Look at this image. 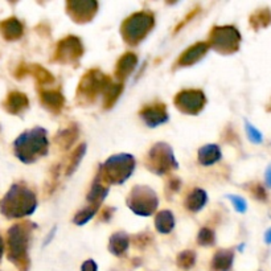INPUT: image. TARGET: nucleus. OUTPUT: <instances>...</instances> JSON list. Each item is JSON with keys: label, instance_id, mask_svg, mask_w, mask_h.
Returning <instances> with one entry per match:
<instances>
[{"label": "nucleus", "instance_id": "nucleus-23", "mask_svg": "<svg viewBox=\"0 0 271 271\" xmlns=\"http://www.w3.org/2000/svg\"><path fill=\"white\" fill-rule=\"evenodd\" d=\"M78 138V127L76 124L64 128L56 135V143L62 150H68L74 144Z\"/></svg>", "mask_w": 271, "mask_h": 271}, {"label": "nucleus", "instance_id": "nucleus-7", "mask_svg": "<svg viewBox=\"0 0 271 271\" xmlns=\"http://www.w3.org/2000/svg\"><path fill=\"white\" fill-rule=\"evenodd\" d=\"M128 208L139 216H151L159 205L155 190L147 185H136L127 197Z\"/></svg>", "mask_w": 271, "mask_h": 271}, {"label": "nucleus", "instance_id": "nucleus-15", "mask_svg": "<svg viewBox=\"0 0 271 271\" xmlns=\"http://www.w3.org/2000/svg\"><path fill=\"white\" fill-rule=\"evenodd\" d=\"M208 49H209V44L208 43L194 44V45L188 48V49L180 56V58H179L178 62H176V65L178 66L193 65V64L200 61V60L205 56Z\"/></svg>", "mask_w": 271, "mask_h": 271}, {"label": "nucleus", "instance_id": "nucleus-34", "mask_svg": "<svg viewBox=\"0 0 271 271\" xmlns=\"http://www.w3.org/2000/svg\"><path fill=\"white\" fill-rule=\"evenodd\" d=\"M228 198L232 201V204L234 205L237 212H240V213H245L246 209H248V204L245 201L244 198L240 197V196H234V194H229Z\"/></svg>", "mask_w": 271, "mask_h": 271}, {"label": "nucleus", "instance_id": "nucleus-37", "mask_svg": "<svg viewBox=\"0 0 271 271\" xmlns=\"http://www.w3.org/2000/svg\"><path fill=\"white\" fill-rule=\"evenodd\" d=\"M180 185H181V182L179 179H171L168 181V188H170L171 192H178L180 189Z\"/></svg>", "mask_w": 271, "mask_h": 271}, {"label": "nucleus", "instance_id": "nucleus-14", "mask_svg": "<svg viewBox=\"0 0 271 271\" xmlns=\"http://www.w3.org/2000/svg\"><path fill=\"white\" fill-rule=\"evenodd\" d=\"M25 74H32L36 78V81L39 82V85H49L54 81L53 76L48 72L45 68L40 65H20L16 70V77L21 78Z\"/></svg>", "mask_w": 271, "mask_h": 271}, {"label": "nucleus", "instance_id": "nucleus-21", "mask_svg": "<svg viewBox=\"0 0 271 271\" xmlns=\"http://www.w3.org/2000/svg\"><path fill=\"white\" fill-rule=\"evenodd\" d=\"M198 162L202 166H212L221 159V150L217 144H206L198 150Z\"/></svg>", "mask_w": 271, "mask_h": 271}, {"label": "nucleus", "instance_id": "nucleus-38", "mask_svg": "<svg viewBox=\"0 0 271 271\" xmlns=\"http://www.w3.org/2000/svg\"><path fill=\"white\" fill-rule=\"evenodd\" d=\"M112 212H114V209H111V208H105V210H103V213H102L101 218L103 221L110 220V217H111Z\"/></svg>", "mask_w": 271, "mask_h": 271}, {"label": "nucleus", "instance_id": "nucleus-3", "mask_svg": "<svg viewBox=\"0 0 271 271\" xmlns=\"http://www.w3.org/2000/svg\"><path fill=\"white\" fill-rule=\"evenodd\" d=\"M48 147H49V142H48L47 131L41 127L24 131L21 135L17 136V139L13 143L16 158L27 164L36 162L40 158L47 155Z\"/></svg>", "mask_w": 271, "mask_h": 271}, {"label": "nucleus", "instance_id": "nucleus-11", "mask_svg": "<svg viewBox=\"0 0 271 271\" xmlns=\"http://www.w3.org/2000/svg\"><path fill=\"white\" fill-rule=\"evenodd\" d=\"M84 54V45L82 41L76 36H66L65 39L58 41L54 60L62 64H69L81 57Z\"/></svg>", "mask_w": 271, "mask_h": 271}, {"label": "nucleus", "instance_id": "nucleus-27", "mask_svg": "<svg viewBox=\"0 0 271 271\" xmlns=\"http://www.w3.org/2000/svg\"><path fill=\"white\" fill-rule=\"evenodd\" d=\"M123 91V85L122 84H110L103 91V107L111 108L114 106L118 98Z\"/></svg>", "mask_w": 271, "mask_h": 271}, {"label": "nucleus", "instance_id": "nucleus-2", "mask_svg": "<svg viewBox=\"0 0 271 271\" xmlns=\"http://www.w3.org/2000/svg\"><path fill=\"white\" fill-rule=\"evenodd\" d=\"M35 228L36 225L25 221V222L12 225L8 230V260L11 261L20 271H27V269L29 268L28 248H29L32 230Z\"/></svg>", "mask_w": 271, "mask_h": 271}, {"label": "nucleus", "instance_id": "nucleus-40", "mask_svg": "<svg viewBox=\"0 0 271 271\" xmlns=\"http://www.w3.org/2000/svg\"><path fill=\"white\" fill-rule=\"evenodd\" d=\"M265 241H266V244H271V229H269L265 234Z\"/></svg>", "mask_w": 271, "mask_h": 271}, {"label": "nucleus", "instance_id": "nucleus-30", "mask_svg": "<svg viewBox=\"0 0 271 271\" xmlns=\"http://www.w3.org/2000/svg\"><path fill=\"white\" fill-rule=\"evenodd\" d=\"M99 209V205H93V204H89V206H86L85 209L80 210L76 217H74V224L76 225H85L88 221H90L93 218V216L98 212Z\"/></svg>", "mask_w": 271, "mask_h": 271}, {"label": "nucleus", "instance_id": "nucleus-6", "mask_svg": "<svg viewBox=\"0 0 271 271\" xmlns=\"http://www.w3.org/2000/svg\"><path fill=\"white\" fill-rule=\"evenodd\" d=\"M110 84H111V80L106 74L98 69L89 70L80 81L77 89V99L81 103L94 102V99L98 97V94H103Z\"/></svg>", "mask_w": 271, "mask_h": 271}, {"label": "nucleus", "instance_id": "nucleus-35", "mask_svg": "<svg viewBox=\"0 0 271 271\" xmlns=\"http://www.w3.org/2000/svg\"><path fill=\"white\" fill-rule=\"evenodd\" d=\"M253 194H254V197H257L258 200H266V190H265L264 186L260 185V184L253 188Z\"/></svg>", "mask_w": 271, "mask_h": 271}, {"label": "nucleus", "instance_id": "nucleus-18", "mask_svg": "<svg viewBox=\"0 0 271 271\" xmlns=\"http://www.w3.org/2000/svg\"><path fill=\"white\" fill-rule=\"evenodd\" d=\"M136 62H138V57L135 54L128 52V53L123 54L122 57L119 58V61L116 64L115 69V77L120 81H123L126 78L132 73V70L135 69Z\"/></svg>", "mask_w": 271, "mask_h": 271}, {"label": "nucleus", "instance_id": "nucleus-25", "mask_svg": "<svg viewBox=\"0 0 271 271\" xmlns=\"http://www.w3.org/2000/svg\"><path fill=\"white\" fill-rule=\"evenodd\" d=\"M206 198L208 197H206L205 190L196 188V189L192 190V192L186 196L185 208L188 210H190V212L196 213V212H198V210H201L202 208H204V205L206 204Z\"/></svg>", "mask_w": 271, "mask_h": 271}, {"label": "nucleus", "instance_id": "nucleus-22", "mask_svg": "<svg viewBox=\"0 0 271 271\" xmlns=\"http://www.w3.org/2000/svg\"><path fill=\"white\" fill-rule=\"evenodd\" d=\"M130 245V237L123 232H118L112 234L108 242V250L114 254V256H123L126 250Z\"/></svg>", "mask_w": 271, "mask_h": 271}, {"label": "nucleus", "instance_id": "nucleus-1", "mask_svg": "<svg viewBox=\"0 0 271 271\" xmlns=\"http://www.w3.org/2000/svg\"><path fill=\"white\" fill-rule=\"evenodd\" d=\"M36 208V194L23 182L13 184L0 201V212L7 218H21L29 216L35 212Z\"/></svg>", "mask_w": 271, "mask_h": 271}, {"label": "nucleus", "instance_id": "nucleus-13", "mask_svg": "<svg viewBox=\"0 0 271 271\" xmlns=\"http://www.w3.org/2000/svg\"><path fill=\"white\" fill-rule=\"evenodd\" d=\"M139 115L144 120V123L150 126V127H158V126L166 123L168 120L167 107L163 103L146 106V107L140 110Z\"/></svg>", "mask_w": 271, "mask_h": 271}, {"label": "nucleus", "instance_id": "nucleus-32", "mask_svg": "<svg viewBox=\"0 0 271 271\" xmlns=\"http://www.w3.org/2000/svg\"><path fill=\"white\" fill-rule=\"evenodd\" d=\"M197 242L201 246H212L216 242V234L212 229L202 228L197 234Z\"/></svg>", "mask_w": 271, "mask_h": 271}, {"label": "nucleus", "instance_id": "nucleus-8", "mask_svg": "<svg viewBox=\"0 0 271 271\" xmlns=\"http://www.w3.org/2000/svg\"><path fill=\"white\" fill-rule=\"evenodd\" d=\"M241 35L238 29L232 25L214 27L210 32L209 48L222 54H232L240 49Z\"/></svg>", "mask_w": 271, "mask_h": 271}, {"label": "nucleus", "instance_id": "nucleus-17", "mask_svg": "<svg viewBox=\"0 0 271 271\" xmlns=\"http://www.w3.org/2000/svg\"><path fill=\"white\" fill-rule=\"evenodd\" d=\"M0 31H1V35L7 41H15V40H19L23 36L24 28L23 24L20 23L16 17H9V19L4 20L3 23L0 24Z\"/></svg>", "mask_w": 271, "mask_h": 271}, {"label": "nucleus", "instance_id": "nucleus-26", "mask_svg": "<svg viewBox=\"0 0 271 271\" xmlns=\"http://www.w3.org/2000/svg\"><path fill=\"white\" fill-rule=\"evenodd\" d=\"M175 218L171 210H162L156 214L155 218V228L156 230L162 234H168L174 229Z\"/></svg>", "mask_w": 271, "mask_h": 271}, {"label": "nucleus", "instance_id": "nucleus-29", "mask_svg": "<svg viewBox=\"0 0 271 271\" xmlns=\"http://www.w3.org/2000/svg\"><path fill=\"white\" fill-rule=\"evenodd\" d=\"M85 152H86V144H81V146H80V147H78L73 154H72L69 164H68V167H66V175H68V176H70V175L73 174L74 171L77 170L78 166H80V163H81L82 158H84V155H85Z\"/></svg>", "mask_w": 271, "mask_h": 271}, {"label": "nucleus", "instance_id": "nucleus-24", "mask_svg": "<svg viewBox=\"0 0 271 271\" xmlns=\"http://www.w3.org/2000/svg\"><path fill=\"white\" fill-rule=\"evenodd\" d=\"M234 254L232 250H218L212 261V269L214 271H229L232 269Z\"/></svg>", "mask_w": 271, "mask_h": 271}, {"label": "nucleus", "instance_id": "nucleus-31", "mask_svg": "<svg viewBox=\"0 0 271 271\" xmlns=\"http://www.w3.org/2000/svg\"><path fill=\"white\" fill-rule=\"evenodd\" d=\"M178 262L179 268L184 269V270H188L194 265L196 262V253L192 252V250H185V252H181L178 256Z\"/></svg>", "mask_w": 271, "mask_h": 271}, {"label": "nucleus", "instance_id": "nucleus-4", "mask_svg": "<svg viewBox=\"0 0 271 271\" xmlns=\"http://www.w3.org/2000/svg\"><path fill=\"white\" fill-rule=\"evenodd\" d=\"M135 170V159L130 154H118L108 158L97 175L106 184H122Z\"/></svg>", "mask_w": 271, "mask_h": 271}, {"label": "nucleus", "instance_id": "nucleus-33", "mask_svg": "<svg viewBox=\"0 0 271 271\" xmlns=\"http://www.w3.org/2000/svg\"><path fill=\"white\" fill-rule=\"evenodd\" d=\"M245 126H246V132H248L249 139L252 140L253 143H257V144L262 143V140H264L262 134H261V132L258 131V130H257L252 123H249L248 120L245 122Z\"/></svg>", "mask_w": 271, "mask_h": 271}, {"label": "nucleus", "instance_id": "nucleus-36", "mask_svg": "<svg viewBox=\"0 0 271 271\" xmlns=\"http://www.w3.org/2000/svg\"><path fill=\"white\" fill-rule=\"evenodd\" d=\"M81 271H98L97 264H95L93 260L86 261V262H84V265H82Z\"/></svg>", "mask_w": 271, "mask_h": 271}, {"label": "nucleus", "instance_id": "nucleus-10", "mask_svg": "<svg viewBox=\"0 0 271 271\" xmlns=\"http://www.w3.org/2000/svg\"><path fill=\"white\" fill-rule=\"evenodd\" d=\"M206 103L205 94L201 90H182L175 97V105L184 114L197 115Z\"/></svg>", "mask_w": 271, "mask_h": 271}, {"label": "nucleus", "instance_id": "nucleus-39", "mask_svg": "<svg viewBox=\"0 0 271 271\" xmlns=\"http://www.w3.org/2000/svg\"><path fill=\"white\" fill-rule=\"evenodd\" d=\"M265 178H266V184L271 188V166L266 170V174H265Z\"/></svg>", "mask_w": 271, "mask_h": 271}, {"label": "nucleus", "instance_id": "nucleus-41", "mask_svg": "<svg viewBox=\"0 0 271 271\" xmlns=\"http://www.w3.org/2000/svg\"><path fill=\"white\" fill-rule=\"evenodd\" d=\"M3 252H4V242H3L1 236H0V260H1V257H3Z\"/></svg>", "mask_w": 271, "mask_h": 271}, {"label": "nucleus", "instance_id": "nucleus-20", "mask_svg": "<svg viewBox=\"0 0 271 271\" xmlns=\"http://www.w3.org/2000/svg\"><path fill=\"white\" fill-rule=\"evenodd\" d=\"M108 193V186L106 182H103L101 179L95 178L93 185H91V189H90L89 194H88V201L89 204H93V205H99L101 206L103 198L107 196Z\"/></svg>", "mask_w": 271, "mask_h": 271}, {"label": "nucleus", "instance_id": "nucleus-5", "mask_svg": "<svg viewBox=\"0 0 271 271\" xmlns=\"http://www.w3.org/2000/svg\"><path fill=\"white\" fill-rule=\"evenodd\" d=\"M155 24V17L150 12H136L122 24V36L130 45H136L148 35Z\"/></svg>", "mask_w": 271, "mask_h": 271}, {"label": "nucleus", "instance_id": "nucleus-12", "mask_svg": "<svg viewBox=\"0 0 271 271\" xmlns=\"http://www.w3.org/2000/svg\"><path fill=\"white\" fill-rule=\"evenodd\" d=\"M98 9V3L93 0L68 1L66 11L76 23H89Z\"/></svg>", "mask_w": 271, "mask_h": 271}, {"label": "nucleus", "instance_id": "nucleus-16", "mask_svg": "<svg viewBox=\"0 0 271 271\" xmlns=\"http://www.w3.org/2000/svg\"><path fill=\"white\" fill-rule=\"evenodd\" d=\"M29 106V99L24 93L20 91H12L8 94L4 107L9 114H20Z\"/></svg>", "mask_w": 271, "mask_h": 271}, {"label": "nucleus", "instance_id": "nucleus-19", "mask_svg": "<svg viewBox=\"0 0 271 271\" xmlns=\"http://www.w3.org/2000/svg\"><path fill=\"white\" fill-rule=\"evenodd\" d=\"M40 99L45 107L49 108L53 112L61 111L64 103H65L64 95L58 90H43L40 93Z\"/></svg>", "mask_w": 271, "mask_h": 271}, {"label": "nucleus", "instance_id": "nucleus-28", "mask_svg": "<svg viewBox=\"0 0 271 271\" xmlns=\"http://www.w3.org/2000/svg\"><path fill=\"white\" fill-rule=\"evenodd\" d=\"M250 24L256 31H258L261 28L268 27L269 24H271L270 9H260L256 13H253L252 17H250Z\"/></svg>", "mask_w": 271, "mask_h": 271}, {"label": "nucleus", "instance_id": "nucleus-9", "mask_svg": "<svg viewBox=\"0 0 271 271\" xmlns=\"http://www.w3.org/2000/svg\"><path fill=\"white\" fill-rule=\"evenodd\" d=\"M146 166L156 175H166L179 167L172 148L167 143H156L150 150Z\"/></svg>", "mask_w": 271, "mask_h": 271}]
</instances>
